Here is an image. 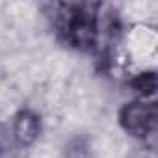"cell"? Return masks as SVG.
<instances>
[{"mask_svg":"<svg viewBox=\"0 0 158 158\" xmlns=\"http://www.w3.org/2000/svg\"><path fill=\"white\" fill-rule=\"evenodd\" d=\"M101 10L97 2H54L47 6L56 37L78 52H95L99 47Z\"/></svg>","mask_w":158,"mask_h":158,"instance_id":"1","label":"cell"},{"mask_svg":"<svg viewBox=\"0 0 158 158\" xmlns=\"http://www.w3.org/2000/svg\"><path fill=\"white\" fill-rule=\"evenodd\" d=\"M156 102L154 101H132L121 106L117 114L119 127L136 139H147L156 130Z\"/></svg>","mask_w":158,"mask_h":158,"instance_id":"2","label":"cell"},{"mask_svg":"<svg viewBox=\"0 0 158 158\" xmlns=\"http://www.w3.org/2000/svg\"><path fill=\"white\" fill-rule=\"evenodd\" d=\"M10 130L17 147H32L41 134V117L32 108H21L13 115Z\"/></svg>","mask_w":158,"mask_h":158,"instance_id":"3","label":"cell"},{"mask_svg":"<svg viewBox=\"0 0 158 158\" xmlns=\"http://www.w3.org/2000/svg\"><path fill=\"white\" fill-rule=\"evenodd\" d=\"M128 86L139 97V101H151L156 93V73L154 71H141L130 78Z\"/></svg>","mask_w":158,"mask_h":158,"instance_id":"4","label":"cell"},{"mask_svg":"<svg viewBox=\"0 0 158 158\" xmlns=\"http://www.w3.org/2000/svg\"><path fill=\"white\" fill-rule=\"evenodd\" d=\"M63 158H93L91 145H89L88 138H84V136H74V138H71L65 143Z\"/></svg>","mask_w":158,"mask_h":158,"instance_id":"5","label":"cell"},{"mask_svg":"<svg viewBox=\"0 0 158 158\" xmlns=\"http://www.w3.org/2000/svg\"><path fill=\"white\" fill-rule=\"evenodd\" d=\"M15 147H17V143L11 136L10 127L0 121V158H13Z\"/></svg>","mask_w":158,"mask_h":158,"instance_id":"6","label":"cell"}]
</instances>
